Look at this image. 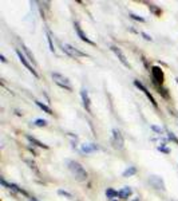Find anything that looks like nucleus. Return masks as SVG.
Here are the masks:
<instances>
[{"instance_id": "obj_4", "label": "nucleus", "mask_w": 178, "mask_h": 201, "mask_svg": "<svg viewBox=\"0 0 178 201\" xmlns=\"http://www.w3.org/2000/svg\"><path fill=\"white\" fill-rule=\"evenodd\" d=\"M111 144L115 149H123L125 146V140L122 133L118 129H112L111 130Z\"/></svg>"}, {"instance_id": "obj_10", "label": "nucleus", "mask_w": 178, "mask_h": 201, "mask_svg": "<svg viewBox=\"0 0 178 201\" xmlns=\"http://www.w3.org/2000/svg\"><path fill=\"white\" fill-rule=\"evenodd\" d=\"M134 85H135L137 87H138L139 90L142 91L143 94L146 95V97H147V99H149V101H150V102H151V103H153V106H154V107H157V106H158V105H157V102H155V99H154V97H153V95H151V92H150V91L147 90V89H146L145 86H143L142 83L139 82V80H134Z\"/></svg>"}, {"instance_id": "obj_30", "label": "nucleus", "mask_w": 178, "mask_h": 201, "mask_svg": "<svg viewBox=\"0 0 178 201\" xmlns=\"http://www.w3.org/2000/svg\"><path fill=\"white\" fill-rule=\"evenodd\" d=\"M30 201H37V200H35V199H32V200H30Z\"/></svg>"}, {"instance_id": "obj_11", "label": "nucleus", "mask_w": 178, "mask_h": 201, "mask_svg": "<svg viewBox=\"0 0 178 201\" xmlns=\"http://www.w3.org/2000/svg\"><path fill=\"white\" fill-rule=\"evenodd\" d=\"M74 28H75V32H76V35H78V36H79V38H80V40H83V42L89 43V44H91V46H94V44H95V43H94L92 40L90 39L89 36H87L86 34L83 32V30L80 28V26H79V23H78V21H75V23H74Z\"/></svg>"}, {"instance_id": "obj_18", "label": "nucleus", "mask_w": 178, "mask_h": 201, "mask_svg": "<svg viewBox=\"0 0 178 201\" xmlns=\"http://www.w3.org/2000/svg\"><path fill=\"white\" fill-rule=\"evenodd\" d=\"M21 50H23L24 52H26V55H27L28 58H30V60L32 62V63H36V60H35V58H34V55L31 54V52H30V50H28V48H27V47H26V46H24V44L21 46Z\"/></svg>"}, {"instance_id": "obj_28", "label": "nucleus", "mask_w": 178, "mask_h": 201, "mask_svg": "<svg viewBox=\"0 0 178 201\" xmlns=\"http://www.w3.org/2000/svg\"><path fill=\"white\" fill-rule=\"evenodd\" d=\"M0 59H2L3 63H5V62H7V59H5V57H4V55H0Z\"/></svg>"}, {"instance_id": "obj_22", "label": "nucleus", "mask_w": 178, "mask_h": 201, "mask_svg": "<svg viewBox=\"0 0 178 201\" xmlns=\"http://www.w3.org/2000/svg\"><path fill=\"white\" fill-rule=\"evenodd\" d=\"M150 129H151L153 131L158 133V134H162V133H163V129L159 128V126H157V125H151V126H150Z\"/></svg>"}, {"instance_id": "obj_7", "label": "nucleus", "mask_w": 178, "mask_h": 201, "mask_svg": "<svg viewBox=\"0 0 178 201\" xmlns=\"http://www.w3.org/2000/svg\"><path fill=\"white\" fill-rule=\"evenodd\" d=\"M111 51L114 52L115 55H117V58L119 59V62L122 64H123L125 67H127V69H130V63L129 60L126 59V55L123 54V51H122V48H119L118 46H111Z\"/></svg>"}, {"instance_id": "obj_20", "label": "nucleus", "mask_w": 178, "mask_h": 201, "mask_svg": "<svg viewBox=\"0 0 178 201\" xmlns=\"http://www.w3.org/2000/svg\"><path fill=\"white\" fill-rule=\"evenodd\" d=\"M58 193L60 194V196H64V197H67V199H70V200H73L74 199V196L71 193H68L67 190H63V189H59L58 190Z\"/></svg>"}, {"instance_id": "obj_1", "label": "nucleus", "mask_w": 178, "mask_h": 201, "mask_svg": "<svg viewBox=\"0 0 178 201\" xmlns=\"http://www.w3.org/2000/svg\"><path fill=\"white\" fill-rule=\"evenodd\" d=\"M68 169H70L71 174L74 176V178L76 181L83 182L87 180V177H89L86 169H84L78 161H68Z\"/></svg>"}, {"instance_id": "obj_31", "label": "nucleus", "mask_w": 178, "mask_h": 201, "mask_svg": "<svg viewBox=\"0 0 178 201\" xmlns=\"http://www.w3.org/2000/svg\"><path fill=\"white\" fill-rule=\"evenodd\" d=\"M176 142H177V144H178V140H177V141H176Z\"/></svg>"}, {"instance_id": "obj_24", "label": "nucleus", "mask_w": 178, "mask_h": 201, "mask_svg": "<svg viewBox=\"0 0 178 201\" xmlns=\"http://www.w3.org/2000/svg\"><path fill=\"white\" fill-rule=\"evenodd\" d=\"M26 162L28 164V165H30V168H31V169H34V170H35L36 173H39V172H37V169H36V165H35L34 162H31L30 160H26Z\"/></svg>"}, {"instance_id": "obj_29", "label": "nucleus", "mask_w": 178, "mask_h": 201, "mask_svg": "<svg viewBox=\"0 0 178 201\" xmlns=\"http://www.w3.org/2000/svg\"><path fill=\"white\" fill-rule=\"evenodd\" d=\"M131 201H141V199H139V197H135V199H133Z\"/></svg>"}, {"instance_id": "obj_26", "label": "nucleus", "mask_w": 178, "mask_h": 201, "mask_svg": "<svg viewBox=\"0 0 178 201\" xmlns=\"http://www.w3.org/2000/svg\"><path fill=\"white\" fill-rule=\"evenodd\" d=\"M158 150H159V151H162V153H166V154L169 153V151H170V150H169V149H167V148H165V146H162V145H161V146H158Z\"/></svg>"}, {"instance_id": "obj_23", "label": "nucleus", "mask_w": 178, "mask_h": 201, "mask_svg": "<svg viewBox=\"0 0 178 201\" xmlns=\"http://www.w3.org/2000/svg\"><path fill=\"white\" fill-rule=\"evenodd\" d=\"M130 16H131V19H134V20H137V21H145V19H143L142 16H139V15H135V14H130Z\"/></svg>"}, {"instance_id": "obj_9", "label": "nucleus", "mask_w": 178, "mask_h": 201, "mask_svg": "<svg viewBox=\"0 0 178 201\" xmlns=\"http://www.w3.org/2000/svg\"><path fill=\"white\" fill-rule=\"evenodd\" d=\"M80 97H82V102H83V107L86 109L87 113L91 114V99H90L89 91L86 89H82L80 90Z\"/></svg>"}, {"instance_id": "obj_25", "label": "nucleus", "mask_w": 178, "mask_h": 201, "mask_svg": "<svg viewBox=\"0 0 178 201\" xmlns=\"http://www.w3.org/2000/svg\"><path fill=\"white\" fill-rule=\"evenodd\" d=\"M149 8H150V10H151L153 12H155V15H161V11H159L158 8H155L153 4H150V5H149Z\"/></svg>"}, {"instance_id": "obj_27", "label": "nucleus", "mask_w": 178, "mask_h": 201, "mask_svg": "<svg viewBox=\"0 0 178 201\" xmlns=\"http://www.w3.org/2000/svg\"><path fill=\"white\" fill-rule=\"evenodd\" d=\"M142 36H143V38H145L146 40H149V42H151V40H153V38H151V36H150V35H147V34H145V32H142Z\"/></svg>"}, {"instance_id": "obj_16", "label": "nucleus", "mask_w": 178, "mask_h": 201, "mask_svg": "<svg viewBox=\"0 0 178 201\" xmlns=\"http://www.w3.org/2000/svg\"><path fill=\"white\" fill-rule=\"evenodd\" d=\"M135 173H137V168H135V166H129L126 170L122 173V176H123V177H131V176H134Z\"/></svg>"}, {"instance_id": "obj_19", "label": "nucleus", "mask_w": 178, "mask_h": 201, "mask_svg": "<svg viewBox=\"0 0 178 201\" xmlns=\"http://www.w3.org/2000/svg\"><path fill=\"white\" fill-rule=\"evenodd\" d=\"M34 125L37 126V128H44V126H47V121L46 119H42V118L35 119V121H34Z\"/></svg>"}, {"instance_id": "obj_21", "label": "nucleus", "mask_w": 178, "mask_h": 201, "mask_svg": "<svg viewBox=\"0 0 178 201\" xmlns=\"http://www.w3.org/2000/svg\"><path fill=\"white\" fill-rule=\"evenodd\" d=\"M47 40H48V44H50V50L52 52H55V48H54V43H52V38L50 35V32H47Z\"/></svg>"}, {"instance_id": "obj_12", "label": "nucleus", "mask_w": 178, "mask_h": 201, "mask_svg": "<svg viewBox=\"0 0 178 201\" xmlns=\"http://www.w3.org/2000/svg\"><path fill=\"white\" fill-rule=\"evenodd\" d=\"M98 149H99V146L96 144H83L82 146H80V151H82V153H86V154L92 153V151H95Z\"/></svg>"}, {"instance_id": "obj_2", "label": "nucleus", "mask_w": 178, "mask_h": 201, "mask_svg": "<svg viewBox=\"0 0 178 201\" xmlns=\"http://www.w3.org/2000/svg\"><path fill=\"white\" fill-rule=\"evenodd\" d=\"M52 79H54V82L59 86V87L64 89V90H67V91H73V86H71V82L67 76L62 75V74H59V73H52Z\"/></svg>"}, {"instance_id": "obj_14", "label": "nucleus", "mask_w": 178, "mask_h": 201, "mask_svg": "<svg viewBox=\"0 0 178 201\" xmlns=\"http://www.w3.org/2000/svg\"><path fill=\"white\" fill-rule=\"evenodd\" d=\"M26 137H27V140L30 141L31 144H34V145H35V146H37V148H43V149H48V146H47L46 144H43V142H40L39 140H36L35 137H31L30 134H27Z\"/></svg>"}, {"instance_id": "obj_13", "label": "nucleus", "mask_w": 178, "mask_h": 201, "mask_svg": "<svg viewBox=\"0 0 178 201\" xmlns=\"http://www.w3.org/2000/svg\"><path fill=\"white\" fill-rule=\"evenodd\" d=\"M131 194H133V189H131L130 186H125V188H122L121 190H118V197L122 200H127Z\"/></svg>"}, {"instance_id": "obj_15", "label": "nucleus", "mask_w": 178, "mask_h": 201, "mask_svg": "<svg viewBox=\"0 0 178 201\" xmlns=\"http://www.w3.org/2000/svg\"><path fill=\"white\" fill-rule=\"evenodd\" d=\"M35 103H36V106H39L40 109H42L43 111H44V113L50 114V115H51V114H54V113H52V110H51V107H48L47 105L43 103V102H40V101H35Z\"/></svg>"}, {"instance_id": "obj_17", "label": "nucleus", "mask_w": 178, "mask_h": 201, "mask_svg": "<svg viewBox=\"0 0 178 201\" xmlns=\"http://www.w3.org/2000/svg\"><path fill=\"white\" fill-rule=\"evenodd\" d=\"M106 197L107 199H115V197H118V192L117 190H114L112 188H107L106 189Z\"/></svg>"}, {"instance_id": "obj_6", "label": "nucleus", "mask_w": 178, "mask_h": 201, "mask_svg": "<svg viewBox=\"0 0 178 201\" xmlns=\"http://www.w3.org/2000/svg\"><path fill=\"white\" fill-rule=\"evenodd\" d=\"M16 55H18V58H19V60H20V62H21V64H23V66H24V67H26V69H27L28 71H30V73H31V74H32V75H34V76H35V78H39V74H37V73H36V70H35V69H34V67H32V66H31V64H30V63H28V60H27V58H26V55H24V54H23V52H21L20 50H16Z\"/></svg>"}, {"instance_id": "obj_8", "label": "nucleus", "mask_w": 178, "mask_h": 201, "mask_svg": "<svg viewBox=\"0 0 178 201\" xmlns=\"http://www.w3.org/2000/svg\"><path fill=\"white\" fill-rule=\"evenodd\" d=\"M149 182H150V185H151L153 188H155V189H158V190H165V189H166V188H165L163 180H162L159 176H150Z\"/></svg>"}, {"instance_id": "obj_3", "label": "nucleus", "mask_w": 178, "mask_h": 201, "mask_svg": "<svg viewBox=\"0 0 178 201\" xmlns=\"http://www.w3.org/2000/svg\"><path fill=\"white\" fill-rule=\"evenodd\" d=\"M62 50H63L66 54L68 55V57L74 58V59H78V58H82V57H87L86 52L78 50V48L73 47L71 44H68V43H64V44H62Z\"/></svg>"}, {"instance_id": "obj_5", "label": "nucleus", "mask_w": 178, "mask_h": 201, "mask_svg": "<svg viewBox=\"0 0 178 201\" xmlns=\"http://www.w3.org/2000/svg\"><path fill=\"white\" fill-rule=\"evenodd\" d=\"M151 78H153V82L155 83V85H163V71H162L161 67L158 66H153L151 67Z\"/></svg>"}]
</instances>
